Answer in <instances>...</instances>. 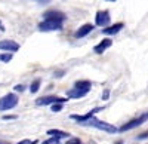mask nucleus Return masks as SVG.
I'll return each instance as SVG.
<instances>
[{
  "label": "nucleus",
  "instance_id": "nucleus-1",
  "mask_svg": "<svg viewBox=\"0 0 148 144\" xmlns=\"http://www.w3.org/2000/svg\"><path fill=\"white\" fill-rule=\"evenodd\" d=\"M90 88H92V83L89 80H79L74 83V88L67 92V98H73V100L83 98L90 91Z\"/></svg>",
  "mask_w": 148,
  "mask_h": 144
},
{
  "label": "nucleus",
  "instance_id": "nucleus-2",
  "mask_svg": "<svg viewBox=\"0 0 148 144\" xmlns=\"http://www.w3.org/2000/svg\"><path fill=\"white\" fill-rule=\"evenodd\" d=\"M84 125H88V126H93L96 129H99V131H104V132L107 134H116L119 132V128H116L114 125H111L108 122H104V121H99V119H90L89 122H86Z\"/></svg>",
  "mask_w": 148,
  "mask_h": 144
},
{
  "label": "nucleus",
  "instance_id": "nucleus-3",
  "mask_svg": "<svg viewBox=\"0 0 148 144\" xmlns=\"http://www.w3.org/2000/svg\"><path fill=\"white\" fill-rule=\"evenodd\" d=\"M147 121H148V112H147V113H142L141 116L135 117V119H132V121H129L127 123H125L123 126H120V128H119V132H126V131L135 129V128L144 125Z\"/></svg>",
  "mask_w": 148,
  "mask_h": 144
},
{
  "label": "nucleus",
  "instance_id": "nucleus-4",
  "mask_svg": "<svg viewBox=\"0 0 148 144\" xmlns=\"http://www.w3.org/2000/svg\"><path fill=\"white\" fill-rule=\"evenodd\" d=\"M18 104V97L15 94H8L5 97L0 98V112H6V110H10L16 107Z\"/></svg>",
  "mask_w": 148,
  "mask_h": 144
},
{
  "label": "nucleus",
  "instance_id": "nucleus-5",
  "mask_svg": "<svg viewBox=\"0 0 148 144\" xmlns=\"http://www.w3.org/2000/svg\"><path fill=\"white\" fill-rule=\"evenodd\" d=\"M67 100H68V98H59V97H55V95H46V97L37 98V100H36V105L42 107V105H49V104L52 105V104H58V103L64 104Z\"/></svg>",
  "mask_w": 148,
  "mask_h": 144
},
{
  "label": "nucleus",
  "instance_id": "nucleus-6",
  "mask_svg": "<svg viewBox=\"0 0 148 144\" xmlns=\"http://www.w3.org/2000/svg\"><path fill=\"white\" fill-rule=\"evenodd\" d=\"M101 110H104L102 107H96V109H92L90 112H88L86 114H71L70 117L73 119V121L79 122V123H86V122H89L90 119H93L95 114H96V113H99Z\"/></svg>",
  "mask_w": 148,
  "mask_h": 144
},
{
  "label": "nucleus",
  "instance_id": "nucleus-7",
  "mask_svg": "<svg viewBox=\"0 0 148 144\" xmlns=\"http://www.w3.org/2000/svg\"><path fill=\"white\" fill-rule=\"evenodd\" d=\"M39 30L40 31H59V30H62V22L51 21V19H43L39 24Z\"/></svg>",
  "mask_w": 148,
  "mask_h": 144
},
{
  "label": "nucleus",
  "instance_id": "nucleus-8",
  "mask_svg": "<svg viewBox=\"0 0 148 144\" xmlns=\"http://www.w3.org/2000/svg\"><path fill=\"white\" fill-rule=\"evenodd\" d=\"M111 22V15L108 10H98L95 15V24L99 27H107Z\"/></svg>",
  "mask_w": 148,
  "mask_h": 144
},
{
  "label": "nucleus",
  "instance_id": "nucleus-9",
  "mask_svg": "<svg viewBox=\"0 0 148 144\" xmlns=\"http://www.w3.org/2000/svg\"><path fill=\"white\" fill-rule=\"evenodd\" d=\"M19 49V45L14 40H9V39H5V40H0V51H5V52H9V54H14Z\"/></svg>",
  "mask_w": 148,
  "mask_h": 144
},
{
  "label": "nucleus",
  "instance_id": "nucleus-10",
  "mask_svg": "<svg viewBox=\"0 0 148 144\" xmlns=\"http://www.w3.org/2000/svg\"><path fill=\"white\" fill-rule=\"evenodd\" d=\"M45 19H51V21H58V22H62L67 19V17L59 10H47L45 14Z\"/></svg>",
  "mask_w": 148,
  "mask_h": 144
},
{
  "label": "nucleus",
  "instance_id": "nucleus-11",
  "mask_svg": "<svg viewBox=\"0 0 148 144\" xmlns=\"http://www.w3.org/2000/svg\"><path fill=\"white\" fill-rule=\"evenodd\" d=\"M113 45V42H111V39H102L99 43H98L95 48H93V51H95V54H98V55H101V54H104L108 48Z\"/></svg>",
  "mask_w": 148,
  "mask_h": 144
},
{
  "label": "nucleus",
  "instance_id": "nucleus-12",
  "mask_svg": "<svg viewBox=\"0 0 148 144\" xmlns=\"http://www.w3.org/2000/svg\"><path fill=\"white\" fill-rule=\"evenodd\" d=\"M93 30V25L92 24H84V25H82L76 33H74V37L76 39H82V37H86L90 31Z\"/></svg>",
  "mask_w": 148,
  "mask_h": 144
},
{
  "label": "nucleus",
  "instance_id": "nucleus-13",
  "mask_svg": "<svg viewBox=\"0 0 148 144\" xmlns=\"http://www.w3.org/2000/svg\"><path fill=\"white\" fill-rule=\"evenodd\" d=\"M123 27H125V24L123 22H117V24H113L111 27H107V28H104L102 30V34H108V36H111V34H117Z\"/></svg>",
  "mask_w": 148,
  "mask_h": 144
},
{
  "label": "nucleus",
  "instance_id": "nucleus-14",
  "mask_svg": "<svg viewBox=\"0 0 148 144\" xmlns=\"http://www.w3.org/2000/svg\"><path fill=\"white\" fill-rule=\"evenodd\" d=\"M47 135L51 137H55V138H68V134L64 132V131H59V129H49L47 131Z\"/></svg>",
  "mask_w": 148,
  "mask_h": 144
},
{
  "label": "nucleus",
  "instance_id": "nucleus-15",
  "mask_svg": "<svg viewBox=\"0 0 148 144\" xmlns=\"http://www.w3.org/2000/svg\"><path fill=\"white\" fill-rule=\"evenodd\" d=\"M40 85H42V80H40V79H36V80L31 83V86H30V92H31V94L39 92V89H40Z\"/></svg>",
  "mask_w": 148,
  "mask_h": 144
},
{
  "label": "nucleus",
  "instance_id": "nucleus-16",
  "mask_svg": "<svg viewBox=\"0 0 148 144\" xmlns=\"http://www.w3.org/2000/svg\"><path fill=\"white\" fill-rule=\"evenodd\" d=\"M12 54H9V52H3V54H0V61L2 63H9L10 59H12Z\"/></svg>",
  "mask_w": 148,
  "mask_h": 144
},
{
  "label": "nucleus",
  "instance_id": "nucleus-17",
  "mask_svg": "<svg viewBox=\"0 0 148 144\" xmlns=\"http://www.w3.org/2000/svg\"><path fill=\"white\" fill-rule=\"evenodd\" d=\"M51 110H52L53 113L61 112V110H62V104H61V103H58V104H52V105H51Z\"/></svg>",
  "mask_w": 148,
  "mask_h": 144
},
{
  "label": "nucleus",
  "instance_id": "nucleus-18",
  "mask_svg": "<svg viewBox=\"0 0 148 144\" xmlns=\"http://www.w3.org/2000/svg\"><path fill=\"white\" fill-rule=\"evenodd\" d=\"M43 144H59V138H55V137H51L49 140L43 141Z\"/></svg>",
  "mask_w": 148,
  "mask_h": 144
},
{
  "label": "nucleus",
  "instance_id": "nucleus-19",
  "mask_svg": "<svg viewBox=\"0 0 148 144\" xmlns=\"http://www.w3.org/2000/svg\"><path fill=\"white\" fill-rule=\"evenodd\" d=\"M67 144H82V141L79 138H68Z\"/></svg>",
  "mask_w": 148,
  "mask_h": 144
},
{
  "label": "nucleus",
  "instance_id": "nucleus-20",
  "mask_svg": "<svg viewBox=\"0 0 148 144\" xmlns=\"http://www.w3.org/2000/svg\"><path fill=\"white\" fill-rule=\"evenodd\" d=\"M16 144H37V141L36 140H22V141H19V143H16Z\"/></svg>",
  "mask_w": 148,
  "mask_h": 144
},
{
  "label": "nucleus",
  "instance_id": "nucleus-21",
  "mask_svg": "<svg viewBox=\"0 0 148 144\" xmlns=\"http://www.w3.org/2000/svg\"><path fill=\"white\" fill-rule=\"evenodd\" d=\"M24 89H25V86H24V85H16L15 86V91L16 92H24Z\"/></svg>",
  "mask_w": 148,
  "mask_h": 144
},
{
  "label": "nucleus",
  "instance_id": "nucleus-22",
  "mask_svg": "<svg viewBox=\"0 0 148 144\" xmlns=\"http://www.w3.org/2000/svg\"><path fill=\"white\" fill-rule=\"evenodd\" d=\"M147 137H148V132H144L142 135H139V137H138V140H144V138H147Z\"/></svg>",
  "mask_w": 148,
  "mask_h": 144
},
{
  "label": "nucleus",
  "instance_id": "nucleus-23",
  "mask_svg": "<svg viewBox=\"0 0 148 144\" xmlns=\"http://www.w3.org/2000/svg\"><path fill=\"white\" fill-rule=\"evenodd\" d=\"M108 94H110L108 91H105V92L102 94V100H108Z\"/></svg>",
  "mask_w": 148,
  "mask_h": 144
},
{
  "label": "nucleus",
  "instance_id": "nucleus-24",
  "mask_svg": "<svg viewBox=\"0 0 148 144\" xmlns=\"http://www.w3.org/2000/svg\"><path fill=\"white\" fill-rule=\"evenodd\" d=\"M5 121H9V119H16V116H3Z\"/></svg>",
  "mask_w": 148,
  "mask_h": 144
},
{
  "label": "nucleus",
  "instance_id": "nucleus-25",
  "mask_svg": "<svg viewBox=\"0 0 148 144\" xmlns=\"http://www.w3.org/2000/svg\"><path fill=\"white\" fill-rule=\"evenodd\" d=\"M0 31H6V28H5V25H3V24H2V21H0Z\"/></svg>",
  "mask_w": 148,
  "mask_h": 144
},
{
  "label": "nucleus",
  "instance_id": "nucleus-26",
  "mask_svg": "<svg viewBox=\"0 0 148 144\" xmlns=\"http://www.w3.org/2000/svg\"><path fill=\"white\" fill-rule=\"evenodd\" d=\"M37 2H49V0H37Z\"/></svg>",
  "mask_w": 148,
  "mask_h": 144
},
{
  "label": "nucleus",
  "instance_id": "nucleus-27",
  "mask_svg": "<svg viewBox=\"0 0 148 144\" xmlns=\"http://www.w3.org/2000/svg\"><path fill=\"white\" fill-rule=\"evenodd\" d=\"M116 144H123V141H117V143H116Z\"/></svg>",
  "mask_w": 148,
  "mask_h": 144
},
{
  "label": "nucleus",
  "instance_id": "nucleus-28",
  "mask_svg": "<svg viewBox=\"0 0 148 144\" xmlns=\"http://www.w3.org/2000/svg\"><path fill=\"white\" fill-rule=\"evenodd\" d=\"M107 2H117V0H107Z\"/></svg>",
  "mask_w": 148,
  "mask_h": 144
}]
</instances>
